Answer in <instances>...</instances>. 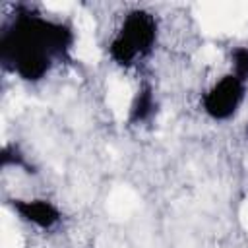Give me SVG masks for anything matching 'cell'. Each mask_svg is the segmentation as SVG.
Instances as JSON below:
<instances>
[{
	"label": "cell",
	"mask_w": 248,
	"mask_h": 248,
	"mask_svg": "<svg viewBox=\"0 0 248 248\" xmlns=\"http://www.w3.org/2000/svg\"><path fill=\"white\" fill-rule=\"evenodd\" d=\"M244 99V81L234 74L223 76L203 97V108L211 118H231Z\"/></svg>",
	"instance_id": "3957f363"
},
{
	"label": "cell",
	"mask_w": 248,
	"mask_h": 248,
	"mask_svg": "<svg viewBox=\"0 0 248 248\" xmlns=\"http://www.w3.org/2000/svg\"><path fill=\"white\" fill-rule=\"evenodd\" d=\"M157 35L155 17L145 12H134L124 19L122 29L110 43V56L118 64H132L134 60L145 56Z\"/></svg>",
	"instance_id": "7a4b0ae2"
},
{
	"label": "cell",
	"mask_w": 248,
	"mask_h": 248,
	"mask_svg": "<svg viewBox=\"0 0 248 248\" xmlns=\"http://www.w3.org/2000/svg\"><path fill=\"white\" fill-rule=\"evenodd\" d=\"M72 33L62 23L19 16L2 37V60L23 79L43 78L70 48Z\"/></svg>",
	"instance_id": "6da1fadb"
},
{
	"label": "cell",
	"mask_w": 248,
	"mask_h": 248,
	"mask_svg": "<svg viewBox=\"0 0 248 248\" xmlns=\"http://www.w3.org/2000/svg\"><path fill=\"white\" fill-rule=\"evenodd\" d=\"M14 207L23 219L43 229L52 227L60 219L58 209L45 200H14Z\"/></svg>",
	"instance_id": "277c9868"
},
{
	"label": "cell",
	"mask_w": 248,
	"mask_h": 248,
	"mask_svg": "<svg viewBox=\"0 0 248 248\" xmlns=\"http://www.w3.org/2000/svg\"><path fill=\"white\" fill-rule=\"evenodd\" d=\"M155 108V101H153V93L149 87H143L141 91H138L132 108H130V120L132 122H143L145 118H149V114Z\"/></svg>",
	"instance_id": "5b68a950"
},
{
	"label": "cell",
	"mask_w": 248,
	"mask_h": 248,
	"mask_svg": "<svg viewBox=\"0 0 248 248\" xmlns=\"http://www.w3.org/2000/svg\"><path fill=\"white\" fill-rule=\"evenodd\" d=\"M232 74L242 81L248 79V48L238 46L232 50Z\"/></svg>",
	"instance_id": "8992f818"
}]
</instances>
